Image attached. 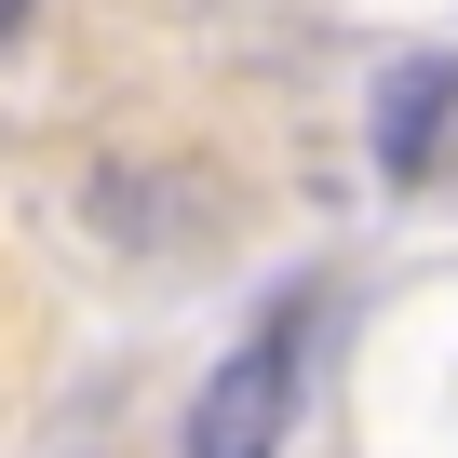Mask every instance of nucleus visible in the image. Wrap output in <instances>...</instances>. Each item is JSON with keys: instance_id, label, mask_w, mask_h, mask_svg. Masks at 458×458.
<instances>
[{"instance_id": "obj_2", "label": "nucleus", "mask_w": 458, "mask_h": 458, "mask_svg": "<svg viewBox=\"0 0 458 458\" xmlns=\"http://www.w3.org/2000/svg\"><path fill=\"white\" fill-rule=\"evenodd\" d=\"M445 122H458V55H404L391 81H377V122H364V148H377V175L404 189V175H431V148H445Z\"/></svg>"}, {"instance_id": "obj_1", "label": "nucleus", "mask_w": 458, "mask_h": 458, "mask_svg": "<svg viewBox=\"0 0 458 458\" xmlns=\"http://www.w3.org/2000/svg\"><path fill=\"white\" fill-rule=\"evenodd\" d=\"M284 431H297V297L216 351V377L189 391V458H284Z\"/></svg>"}, {"instance_id": "obj_3", "label": "nucleus", "mask_w": 458, "mask_h": 458, "mask_svg": "<svg viewBox=\"0 0 458 458\" xmlns=\"http://www.w3.org/2000/svg\"><path fill=\"white\" fill-rule=\"evenodd\" d=\"M14 28H28V0H0V41H14Z\"/></svg>"}]
</instances>
